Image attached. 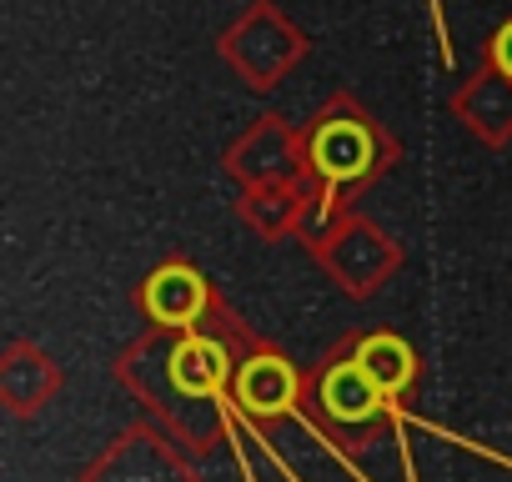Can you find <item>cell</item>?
<instances>
[{
  "label": "cell",
  "mask_w": 512,
  "mask_h": 482,
  "mask_svg": "<svg viewBox=\"0 0 512 482\" xmlns=\"http://www.w3.org/2000/svg\"><path fill=\"white\" fill-rule=\"evenodd\" d=\"M322 407H327V417L357 427V422H372V417L387 407V397H382V387H377V382L357 367V357H352V362H337V367L322 377Z\"/></svg>",
  "instance_id": "obj_1"
},
{
  "label": "cell",
  "mask_w": 512,
  "mask_h": 482,
  "mask_svg": "<svg viewBox=\"0 0 512 482\" xmlns=\"http://www.w3.org/2000/svg\"><path fill=\"white\" fill-rule=\"evenodd\" d=\"M236 402H241L246 412H256V417L287 412V407L297 402V372H292V362H282V357H256V362H246L241 377H236Z\"/></svg>",
  "instance_id": "obj_2"
},
{
  "label": "cell",
  "mask_w": 512,
  "mask_h": 482,
  "mask_svg": "<svg viewBox=\"0 0 512 482\" xmlns=\"http://www.w3.org/2000/svg\"><path fill=\"white\" fill-rule=\"evenodd\" d=\"M312 161H317L322 176H332V181H352V176H362V171L372 166V136H367L357 121H332V126L317 131V141H312Z\"/></svg>",
  "instance_id": "obj_3"
},
{
  "label": "cell",
  "mask_w": 512,
  "mask_h": 482,
  "mask_svg": "<svg viewBox=\"0 0 512 482\" xmlns=\"http://www.w3.org/2000/svg\"><path fill=\"white\" fill-rule=\"evenodd\" d=\"M231 362H226V347L211 342V337H186L176 352H171V387L181 397H206L226 382Z\"/></svg>",
  "instance_id": "obj_4"
},
{
  "label": "cell",
  "mask_w": 512,
  "mask_h": 482,
  "mask_svg": "<svg viewBox=\"0 0 512 482\" xmlns=\"http://www.w3.org/2000/svg\"><path fill=\"white\" fill-rule=\"evenodd\" d=\"M206 302V287L191 267H161L151 282H146V312L166 327H186Z\"/></svg>",
  "instance_id": "obj_5"
},
{
  "label": "cell",
  "mask_w": 512,
  "mask_h": 482,
  "mask_svg": "<svg viewBox=\"0 0 512 482\" xmlns=\"http://www.w3.org/2000/svg\"><path fill=\"white\" fill-rule=\"evenodd\" d=\"M357 367L382 387V397H397V392H407V382H412V372H417V362H412V347L402 342V337H392V332H377V337H367L362 347H357Z\"/></svg>",
  "instance_id": "obj_6"
},
{
  "label": "cell",
  "mask_w": 512,
  "mask_h": 482,
  "mask_svg": "<svg viewBox=\"0 0 512 482\" xmlns=\"http://www.w3.org/2000/svg\"><path fill=\"white\" fill-rule=\"evenodd\" d=\"M492 61H497V71H502V76H512V21L492 36Z\"/></svg>",
  "instance_id": "obj_7"
}]
</instances>
